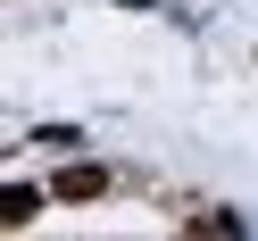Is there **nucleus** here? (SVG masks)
Masks as SVG:
<instances>
[{"label":"nucleus","instance_id":"f257e3e1","mask_svg":"<svg viewBox=\"0 0 258 241\" xmlns=\"http://www.w3.org/2000/svg\"><path fill=\"white\" fill-rule=\"evenodd\" d=\"M100 191H108L100 167H67V175H58V200H100Z\"/></svg>","mask_w":258,"mask_h":241},{"label":"nucleus","instance_id":"f03ea898","mask_svg":"<svg viewBox=\"0 0 258 241\" xmlns=\"http://www.w3.org/2000/svg\"><path fill=\"white\" fill-rule=\"evenodd\" d=\"M34 208H42V191H25V183L0 191V224H34Z\"/></svg>","mask_w":258,"mask_h":241}]
</instances>
